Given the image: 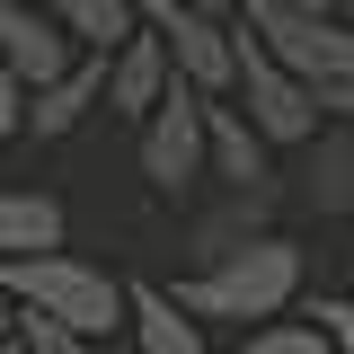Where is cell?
Here are the masks:
<instances>
[{
	"mask_svg": "<svg viewBox=\"0 0 354 354\" xmlns=\"http://www.w3.org/2000/svg\"><path fill=\"white\" fill-rule=\"evenodd\" d=\"M18 354H97V346L71 337L62 319H44V310H18Z\"/></svg>",
	"mask_w": 354,
	"mask_h": 354,
	"instance_id": "17",
	"label": "cell"
},
{
	"mask_svg": "<svg viewBox=\"0 0 354 354\" xmlns=\"http://www.w3.org/2000/svg\"><path fill=\"white\" fill-rule=\"evenodd\" d=\"M204 88L195 80H177L169 71V88H160V106L142 115V177L160 186V195H177V186H195L204 177Z\"/></svg>",
	"mask_w": 354,
	"mask_h": 354,
	"instance_id": "4",
	"label": "cell"
},
{
	"mask_svg": "<svg viewBox=\"0 0 354 354\" xmlns=\"http://www.w3.org/2000/svg\"><path fill=\"white\" fill-rule=\"evenodd\" d=\"M239 9H248V36H257L283 71H301L310 88L354 80V27L337 9H283V0H239Z\"/></svg>",
	"mask_w": 354,
	"mask_h": 354,
	"instance_id": "3",
	"label": "cell"
},
{
	"mask_svg": "<svg viewBox=\"0 0 354 354\" xmlns=\"http://www.w3.org/2000/svg\"><path fill=\"white\" fill-rule=\"evenodd\" d=\"M310 319L328 328V346H337V354H354V301H319Z\"/></svg>",
	"mask_w": 354,
	"mask_h": 354,
	"instance_id": "19",
	"label": "cell"
},
{
	"mask_svg": "<svg viewBox=\"0 0 354 354\" xmlns=\"http://www.w3.org/2000/svg\"><path fill=\"white\" fill-rule=\"evenodd\" d=\"M124 328H133V354H204V319L160 283H124Z\"/></svg>",
	"mask_w": 354,
	"mask_h": 354,
	"instance_id": "10",
	"label": "cell"
},
{
	"mask_svg": "<svg viewBox=\"0 0 354 354\" xmlns=\"http://www.w3.org/2000/svg\"><path fill=\"white\" fill-rule=\"evenodd\" d=\"M292 292H301V248H292L283 230H257V239H239L230 257L195 266V274L177 283V301L195 310V319H283Z\"/></svg>",
	"mask_w": 354,
	"mask_h": 354,
	"instance_id": "1",
	"label": "cell"
},
{
	"mask_svg": "<svg viewBox=\"0 0 354 354\" xmlns=\"http://www.w3.org/2000/svg\"><path fill=\"white\" fill-rule=\"evenodd\" d=\"M266 221H274V186H221V204L186 230V248H195V266H213V257H230L239 239H257Z\"/></svg>",
	"mask_w": 354,
	"mask_h": 354,
	"instance_id": "11",
	"label": "cell"
},
{
	"mask_svg": "<svg viewBox=\"0 0 354 354\" xmlns=\"http://www.w3.org/2000/svg\"><path fill=\"white\" fill-rule=\"evenodd\" d=\"M204 177H221V186H266V133L239 106H204Z\"/></svg>",
	"mask_w": 354,
	"mask_h": 354,
	"instance_id": "12",
	"label": "cell"
},
{
	"mask_svg": "<svg viewBox=\"0 0 354 354\" xmlns=\"http://www.w3.org/2000/svg\"><path fill=\"white\" fill-rule=\"evenodd\" d=\"M9 337H18V301L0 292V346H9Z\"/></svg>",
	"mask_w": 354,
	"mask_h": 354,
	"instance_id": "21",
	"label": "cell"
},
{
	"mask_svg": "<svg viewBox=\"0 0 354 354\" xmlns=\"http://www.w3.org/2000/svg\"><path fill=\"white\" fill-rule=\"evenodd\" d=\"M142 18H151L160 44H169V71H177V80H195L204 97H221V88L239 80V36H230L221 18L186 9V0H142Z\"/></svg>",
	"mask_w": 354,
	"mask_h": 354,
	"instance_id": "5",
	"label": "cell"
},
{
	"mask_svg": "<svg viewBox=\"0 0 354 354\" xmlns=\"http://www.w3.org/2000/svg\"><path fill=\"white\" fill-rule=\"evenodd\" d=\"M319 106H337V115H354V80H337V88H319Z\"/></svg>",
	"mask_w": 354,
	"mask_h": 354,
	"instance_id": "20",
	"label": "cell"
},
{
	"mask_svg": "<svg viewBox=\"0 0 354 354\" xmlns=\"http://www.w3.org/2000/svg\"><path fill=\"white\" fill-rule=\"evenodd\" d=\"M160 88H169V44H160V27H133L115 53H106V115H151L160 106Z\"/></svg>",
	"mask_w": 354,
	"mask_h": 354,
	"instance_id": "8",
	"label": "cell"
},
{
	"mask_svg": "<svg viewBox=\"0 0 354 354\" xmlns=\"http://www.w3.org/2000/svg\"><path fill=\"white\" fill-rule=\"evenodd\" d=\"M239 354H337V346H328V328H310V319H266Z\"/></svg>",
	"mask_w": 354,
	"mask_h": 354,
	"instance_id": "16",
	"label": "cell"
},
{
	"mask_svg": "<svg viewBox=\"0 0 354 354\" xmlns=\"http://www.w3.org/2000/svg\"><path fill=\"white\" fill-rule=\"evenodd\" d=\"M239 97H248V124L266 133V142H310L319 133V88L301 80V71H283L266 44H248L239 36Z\"/></svg>",
	"mask_w": 354,
	"mask_h": 354,
	"instance_id": "6",
	"label": "cell"
},
{
	"mask_svg": "<svg viewBox=\"0 0 354 354\" xmlns=\"http://www.w3.org/2000/svg\"><path fill=\"white\" fill-rule=\"evenodd\" d=\"M319 213H354V133H328L310 151V186H301Z\"/></svg>",
	"mask_w": 354,
	"mask_h": 354,
	"instance_id": "15",
	"label": "cell"
},
{
	"mask_svg": "<svg viewBox=\"0 0 354 354\" xmlns=\"http://www.w3.org/2000/svg\"><path fill=\"white\" fill-rule=\"evenodd\" d=\"M0 354H18V337H9V346H0Z\"/></svg>",
	"mask_w": 354,
	"mask_h": 354,
	"instance_id": "24",
	"label": "cell"
},
{
	"mask_svg": "<svg viewBox=\"0 0 354 354\" xmlns=\"http://www.w3.org/2000/svg\"><path fill=\"white\" fill-rule=\"evenodd\" d=\"M36 9L80 44V53H115V44L142 27V0H36Z\"/></svg>",
	"mask_w": 354,
	"mask_h": 354,
	"instance_id": "14",
	"label": "cell"
},
{
	"mask_svg": "<svg viewBox=\"0 0 354 354\" xmlns=\"http://www.w3.org/2000/svg\"><path fill=\"white\" fill-rule=\"evenodd\" d=\"M0 62H9L27 88H44V80H62V71L80 62V44L62 36L36 0H0Z\"/></svg>",
	"mask_w": 354,
	"mask_h": 354,
	"instance_id": "7",
	"label": "cell"
},
{
	"mask_svg": "<svg viewBox=\"0 0 354 354\" xmlns=\"http://www.w3.org/2000/svg\"><path fill=\"white\" fill-rule=\"evenodd\" d=\"M18 133H27V80H18V71L0 62V151H9Z\"/></svg>",
	"mask_w": 354,
	"mask_h": 354,
	"instance_id": "18",
	"label": "cell"
},
{
	"mask_svg": "<svg viewBox=\"0 0 354 354\" xmlns=\"http://www.w3.org/2000/svg\"><path fill=\"white\" fill-rule=\"evenodd\" d=\"M337 18H346V27H354V0H337Z\"/></svg>",
	"mask_w": 354,
	"mask_h": 354,
	"instance_id": "23",
	"label": "cell"
},
{
	"mask_svg": "<svg viewBox=\"0 0 354 354\" xmlns=\"http://www.w3.org/2000/svg\"><path fill=\"white\" fill-rule=\"evenodd\" d=\"M88 106H106V53H80L62 80L27 88V133H36V142H62V133L80 124Z\"/></svg>",
	"mask_w": 354,
	"mask_h": 354,
	"instance_id": "9",
	"label": "cell"
},
{
	"mask_svg": "<svg viewBox=\"0 0 354 354\" xmlns=\"http://www.w3.org/2000/svg\"><path fill=\"white\" fill-rule=\"evenodd\" d=\"M283 9H337V0H283Z\"/></svg>",
	"mask_w": 354,
	"mask_h": 354,
	"instance_id": "22",
	"label": "cell"
},
{
	"mask_svg": "<svg viewBox=\"0 0 354 354\" xmlns=\"http://www.w3.org/2000/svg\"><path fill=\"white\" fill-rule=\"evenodd\" d=\"M0 292L18 310H44V319H62L71 337H115L124 328V283L106 274V266L71 257V248H36V257H0Z\"/></svg>",
	"mask_w": 354,
	"mask_h": 354,
	"instance_id": "2",
	"label": "cell"
},
{
	"mask_svg": "<svg viewBox=\"0 0 354 354\" xmlns=\"http://www.w3.org/2000/svg\"><path fill=\"white\" fill-rule=\"evenodd\" d=\"M36 248H62V195L0 186V257H36Z\"/></svg>",
	"mask_w": 354,
	"mask_h": 354,
	"instance_id": "13",
	"label": "cell"
}]
</instances>
